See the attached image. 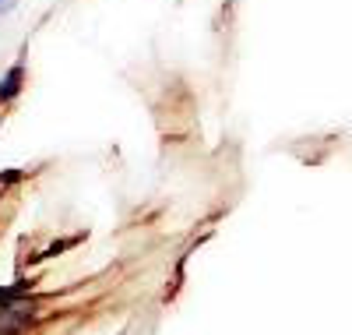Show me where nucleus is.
<instances>
[{
	"label": "nucleus",
	"mask_w": 352,
	"mask_h": 335,
	"mask_svg": "<svg viewBox=\"0 0 352 335\" xmlns=\"http://www.w3.org/2000/svg\"><path fill=\"white\" fill-rule=\"evenodd\" d=\"M21 78H25V68L14 64V68L4 74V81H0V103H11V99L21 92Z\"/></svg>",
	"instance_id": "nucleus-1"
},
{
	"label": "nucleus",
	"mask_w": 352,
	"mask_h": 335,
	"mask_svg": "<svg viewBox=\"0 0 352 335\" xmlns=\"http://www.w3.org/2000/svg\"><path fill=\"white\" fill-rule=\"evenodd\" d=\"M14 8V0H0V14H4V11H11Z\"/></svg>",
	"instance_id": "nucleus-2"
}]
</instances>
